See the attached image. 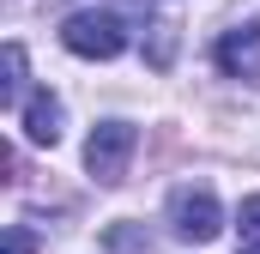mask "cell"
Returning a JSON list of instances; mask_svg holds the SVG:
<instances>
[{
	"mask_svg": "<svg viewBox=\"0 0 260 254\" xmlns=\"http://www.w3.org/2000/svg\"><path fill=\"white\" fill-rule=\"evenodd\" d=\"M61 43L73 55H85V61H115L127 49V24L115 12H73L61 24Z\"/></svg>",
	"mask_w": 260,
	"mask_h": 254,
	"instance_id": "cell-1",
	"label": "cell"
},
{
	"mask_svg": "<svg viewBox=\"0 0 260 254\" xmlns=\"http://www.w3.org/2000/svg\"><path fill=\"white\" fill-rule=\"evenodd\" d=\"M170 230L182 242H212L224 230V212H218L212 188H176L170 194Z\"/></svg>",
	"mask_w": 260,
	"mask_h": 254,
	"instance_id": "cell-2",
	"label": "cell"
},
{
	"mask_svg": "<svg viewBox=\"0 0 260 254\" xmlns=\"http://www.w3.org/2000/svg\"><path fill=\"white\" fill-rule=\"evenodd\" d=\"M127 157H133V127L127 121H103L85 139V170L97 182H121L127 176Z\"/></svg>",
	"mask_w": 260,
	"mask_h": 254,
	"instance_id": "cell-3",
	"label": "cell"
},
{
	"mask_svg": "<svg viewBox=\"0 0 260 254\" xmlns=\"http://www.w3.org/2000/svg\"><path fill=\"white\" fill-rule=\"evenodd\" d=\"M218 67L230 79H260V24H236L218 37Z\"/></svg>",
	"mask_w": 260,
	"mask_h": 254,
	"instance_id": "cell-4",
	"label": "cell"
},
{
	"mask_svg": "<svg viewBox=\"0 0 260 254\" xmlns=\"http://www.w3.org/2000/svg\"><path fill=\"white\" fill-rule=\"evenodd\" d=\"M24 133H30L37 145H55V139H61V103H55L49 91H37V97L24 103Z\"/></svg>",
	"mask_w": 260,
	"mask_h": 254,
	"instance_id": "cell-5",
	"label": "cell"
},
{
	"mask_svg": "<svg viewBox=\"0 0 260 254\" xmlns=\"http://www.w3.org/2000/svg\"><path fill=\"white\" fill-rule=\"evenodd\" d=\"M236 224H242V236H248V242L260 248V194H248V200H242V212H236Z\"/></svg>",
	"mask_w": 260,
	"mask_h": 254,
	"instance_id": "cell-6",
	"label": "cell"
},
{
	"mask_svg": "<svg viewBox=\"0 0 260 254\" xmlns=\"http://www.w3.org/2000/svg\"><path fill=\"white\" fill-rule=\"evenodd\" d=\"M18 79H24V49L12 43V49H6V85H0V91H6V103L18 97Z\"/></svg>",
	"mask_w": 260,
	"mask_h": 254,
	"instance_id": "cell-7",
	"label": "cell"
},
{
	"mask_svg": "<svg viewBox=\"0 0 260 254\" xmlns=\"http://www.w3.org/2000/svg\"><path fill=\"white\" fill-rule=\"evenodd\" d=\"M6 248H12V254H30V236H24V230H12V236H6Z\"/></svg>",
	"mask_w": 260,
	"mask_h": 254,
	"instance_id": "cell-8",
	"label": "cell"
},
{
	"mask_svg": "<svg viewBox=\"0 0 260 254\" xmlns=\"http://www.w3.org/2000/svg\"><path fill=\"white\" fill-rule=\"evenodd\" d=\"M242 254H260V248H242Z\"/></svg>",
	"mask_w": 260,
	"mask_h": 254,
	"instance_id": "cell-9",
	"label": "cell"
}]
</instances>
